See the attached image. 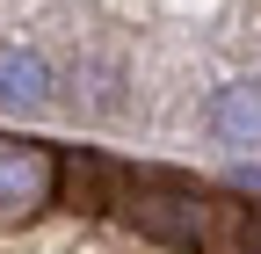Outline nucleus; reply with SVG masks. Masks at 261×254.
<instances>
[{
    "mask_svg": "<svg viewBox=\"0 0 261 254\" xmlns=\"http://www.w3.org/2000/svg\"><path fill=\"white\" fill-rule=\"evenodd\" d=\"M211 131L225 145H261V80H232L211 94Z\"/></svg>",
    "mask_w": 261,
    "mask_h": 254,
    "instance_id": "obj_4",
    "label": "nucleus"
},
{
    "mask_svg": "<svg viewBox=\"0 0 261 254\" xmlns=\"http://www.w3.org/2000/svg\"><path fill=\"white\" fill-rule=\"evenodd\" d=\"M44 94H51V66L37 51L8 44V51H0V102H8V109H37Z\"/></svg>",
    "mask_w": 261,
    "mask_h": 254,
    "instance_id": "obj_5",
    "label": "nucleus"
},
{
    "mask_svg": "<svg viewBox=\"0 0 261 254\" xmlns=\"http://www.w3.org/2000/svg\"><path fill=\"white\" fill-rule=\"evenodd\" d=\"M123 225L145 233L160 247H225V240H261V218H247V204L232 196H211L196 182H174V174H130L123 189Z\"/></svg>",
    "mask_w": 261,
    "mask_h": 254,
    "instance_id": "obj_1",
    "label": "nucleus"
},
{
    "mask_svg": "<svg viewBox=\"0 0 261 254\" xmlns=\"http://www.w3.org/2000/svg\"><path fill=\"white\" fill-rule=\"evenodd\" d=\"M123 189L130 174L116 160H94V153H58V204L65 211H80V218H102L123 204Z\"/></svg>",
    "mask_w": 261,
    "mask_h": 254,
    "instance_id": "obj_3",
    "label": "nucleus"
},
{
    "mask_svg": "<svg viewBox=\"0 0 261 254\" xmlns=\"http://www.w3.org/2000/svg\"><path fill=\"white\" fill-rule=\"evenodd\" d=\"M51 204H58V153L37 145V138H8L0 131V233L29 225Z\"/></svg>",
    "mask_w": 261,
    "mask_h": 254,
    "instance_id": "obj_2",
    "label": "nucleus"
}]
</instances>
